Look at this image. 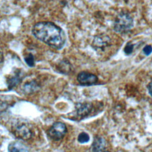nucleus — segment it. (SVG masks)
<instances>
[{
	"label": "nucleus",
	"mask_w": 152,
	"mask_h": 152,
	"mask_svg": "<svg viewBox=\"0 0 152 152\" xmlns=\"http://www.w3.org/2000/svg\"><path fill=\"white\" fill-rule=\"evenodd\" d=\"M38 87V85L34 81H31L26 84L24 86L23 90L25 93H31L35 91Z\"/></svg>",
	"instance_id": "nucleus-12"
},
{
	"label": "nucleus",
	"mask_w": 152,
	"mask_h": 152,
	"mask_svg": "<svg viewBox=\"0 0 152 152\" xmlns=\"http://www.w3.org/2000/svg\"><path fill=\"white\" fill-rule=\"evenodd\" d=\"M8 152H29L26 145L17 141L11 142L8 145Z\"/></svg>",
	"instance_id": "nucleus-8"
},
{
	"label": "nucleus",
	"mask_w": 152,
	"mask_h": 152,
	"mask_svg": "<svg viewBox=\"0 0 152 152\" xmlns=\"http://www.w3.org/2000/svg\"><path fill=\"white\" fill-rule=\"evenodd\" d=\"M104 152H109V151H104Z\"/></svg>",
	"instance_id": "nucleus-19"
},
{
	"label": "nucleus",
	"mask_w": 152,
	"mask_h": 152,
	"mask_svg": "<svg viewBox=\"0 0 152 152\" xmlns=\"http://www.w3.org/2000/svg\"><path fill=\"white\" fill-rule=\"evenodd\" d=\"M4 57H3V54L1 52H0V64L3 62Z\"/></svg>",
	"instance_id": "nucleus-18"
},
{
	"label": "nucleus",
	"mask_w": 152,
	"mask_h": 152,
	"mask_svg": "<svg viewBox=\"0 0 152 152\" xmlns=\"http://www.w3.org/2000/svg\"><path fill=\"white\" fill-rule=\"evenodd\" d=\"M90 140V137L86 132H81L78 136V141L80 143H86Z\"/></svg>",
	"instance_id": "nucleus-13"
},
{
	"label": "nucleus",
	"mask_w": 152,
	"mask_h": 152,
	"mask_svg": "<svg viewBox=\"0 0 152 152\" xmlns=\"http://www.w3.org/2000/svg\"><path fill=\"white\" fill-rule=\"evenodd\" d=\"M111 40L107 35L100 34L94 37L92 42V46L94 49L102 50L109 46Z\"/></svg>",
	"instance_id": "nucleus-5"
},
{
	"label": "nucleus",
	"mask_w": 152,
	"mask_h": 152,
	"mask_svg": "<svg viewBox=\"0 0 152 152\" xmlns=\"http://www.w3.org/2000/svg\"><path fill=\"white\" fill-rule=\"evenodd\" d=\"M134 20L128 12H121L115 18L113 29L115 31L123 33L127 32L133 27Z\"/></svg>",
	"instance_id": "nucleus-2"
},
{
	"label": "nucleus",
	"mask_w": 152,
	"mask_h": 152,
	"mask_svg": "<svg viewBox=\"0 0 152 152\" xmlns=\"http://www.w3.org/2000/svg\"><path fill=\"white\" fill-rule=\"evenodd\" d=\"M106 145L105 140L100 137H95L92 144V150L93 152H101Z\"/></svg>",
	"instance_id": "nucleus-9"
},
{
	"label": "nucleus",
	"mask_w": 152,
	"mask_h": 152,
	"mask_svg": "<svg viewBox=\"0 0 152 152\" xmlns=\"http://www.w3.org/2000/svg\"><path fill=\"white\" fill-rule=\"evenodd\" d=\"M25 61L27 63V64L29 66H33L34 65V56L31 53L28 54L25 58H24Z\"/></svg>",
	"instance_id": "nucleus-14"
},
{
	"label": "nucleus",
	"mask_w": 152,
	"mask_h": 152,
	"mask_svg": "<svg viewBox=\"0 0 152 152\" xmlns=\"http://www.w3.org/2000/svg\"><path fill=\"white\" fill-rule=\"evenodd\" d=\"M134 49V45L131 43H128L124 48V52L126 55H129L132 52Z\"/></svg>",
	"instance_id": "nucleus-15"
},
{
	"label": "nucleus",
	"mask_w": 152,
	"mask_h": 152,
	"mask_svg": "<svg viewBox=\"0 0 152 152\" xmlns=\"http://www.w3.org/2000/svg\"><path fill=\"white\" fill-rule=\"evenodd\" d=\"M32 33L37 39L54 49H60L65 45L66 36L64 31L52 22L36 23L32 28Z\"/></svg>",
	"instance_id": "nucleus-1"
},
{
	"label": "nucleus",
	"mask_w": 152,
	"mask_h": 152,
	"mask_svg": "<svg viewBox=\"0 0 152 152\" xmlns=\"http://www.w3.org/2000/svg\"><path fill=\"white\" fill-rule=\"evenodd\" d=\"M58 68L60 72L66 74L71 71V65L69 61L66 60H63L59 63Z\"/></svg>",
	"instance_id": "nucleus-11"
},
{
	"label": "nucleus",
	"mask_w": 152,
	"mask_h": 152,
	"mask_svg": "<svg viewBox=\"0 0 152 152\" xmlns=\"http://www.w3.org/2000/svg\"><path fill=\"white\" fill-rule=\"evenodd\" d=\"M147 88L148 90V92L150 93V94L151 95V96L152 97V81L150 82L148 86H147Z\"/></svg>",
	"instance_id": "nucleus-17"
},
{
	"label": "nucleus",
	"mask_w": 152,
	"mask_h": 152,
	"mask_svg": "<svg viewBox=\"0 0 152 152\" xmlns=\"http://www.w3.org/2000/svg\"><path fill=\"white\" fill-rule=\"evenodd\" d=\"M143 53L146 55H149L152 52V47L150 45H146L142 49Z\"/></svg>",
	"instance_id": "nucleus-16"
},
{
	"label": "nucleus",
	"mask_w": 152,
	"mask_h": 152,
	"mask_svg": "<svg viewBox=\"0 0 152 152\" xmlns=\"http://www.w3.org/2000/svg\"><path fill=\"white\" fill-rule=\"evenodd\" d=\"M98 78L93 74L82 71L78 74L77 81L82 86H91L97 83Z\"/></svg>",
	"instance_id": "nucleus-4"
},
{
	"label": "nucleus",
	"mask_w": 152,
	"mask_h": 152,
	"mask_svg": "<svg viewBox=\"0 0 152 152\" xmlns=\"http://www.w3.org/2000/svg\"><path fill=\"white\" fill-rule=\"evenodd\" d=\"M22 80V76H21V74L20 72H15L13 75L9 77L7 79V84L8 87L9 89H11L18 85Z\"/></svg>",
	"instance_id": "nucleus-10"
},
{
	"label": "nucleus",
	"mask_w": 152,
	"mask_h": 152,
	"mask_svg": "<svg viewBox=\"0 0 152 152\" xmlns=\"http://www.w3.org/2000/svg\"><path fill=\"white\" fill-rule=\"evenodd\" d=\"M76 113L80 118H84L90 113L93 105L90 103H78L75 106Z\"/></svg>",
	"instance_id": "nucleus-6"
},
{
	"label": "nucleus",
	"mask_w": 152,
	"mask_h": 152,
	"mask_svg": "<svg viewBox=\"0 0 152 152\" xmlns=\"http://www.w3.org/2000/svg\"><path fill=\"white\" fill-rule=\"evenodd\" d=\"M66 125L61 122H55L49 130V135L52 140L58 141L63 138L66 133Z\"/></svg>",
	"instance_id": "nucleus-3"
},
{
	"label": "nucleus",
	"mask_w": 152,
	"mask_h": 152,
	"mask_svg": "<svg viewBox=\"0 0 152 152\" xmlns=\"http://www.w3.org/2000/svg\"><path fill=\"white\" fill-rule=\"evenodd\" d=\"M14 134L18 138L24 140H29L32 137L31 131L24 124L18 125L14 131Z\"/></svg>",
	"instance_id": "nucleus-7"
}]
</instances>
